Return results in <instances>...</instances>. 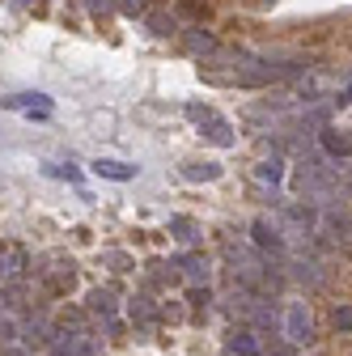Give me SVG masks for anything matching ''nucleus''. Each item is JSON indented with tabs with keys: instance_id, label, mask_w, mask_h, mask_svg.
Masks as SVG:
<instances>
[{
	"instance_id": "obj_1",
	"label": "nucleus",
	"mask_w": 352,
	"mask_h": 356,
	"mask_svg": "<svg viewBox=\"0 0 352 356\" xmlns=\"http://www.w3.org/2000/svg\"><path fill=\"white\" fill-rule=\"evenodd\" d=\"M51 356H98V352L85 343L81 331H60V335L51 339Z\"/></svg>"
},
{
	"instance_id": "obj_2",
	"label": "nucleus",
	"mask_w": 352,
	"mask_h": 356,
	"mask_svg": "<svg viewBox=\"0 0 352 356\" xmlns=\"http://www.w3.org/2000/svg\"><path fill=\"white\" fill-rule=\"evenodd\" d=\"M285 335H289L293 343H310V314H305V305H301V301H293V305H289Z\"/></svg>"
},
{
	"instance_id": "obj_3",
	"label": "nucleus",
	"mask_w": 352,
	"mask_h": 356,
	"mask_svg": "<svg viewBox=\"0 0 352 356\" xmlns=\"http://www.w3.org/2000/svg\"><path fill=\"white\" fill-rule=\"evenodd\" d=\"M5 111H30V115H51V98L47 94H13V98H0Z\"/></svg>"
},
{
	"instance_id": "obj_4",
	"label": "nucleus",
	"mask_w": 352,
	"mask_h": 356,
	"mask_svg": "<svg viewBox=\"0 0 352 356\" xmlns=\"http://www.w3.org/2000/svg\"><path fill=\"white\" fill-rule=\"evenodd\" d=\"M141 165H131V161H115V157H98L94 161V174L102 178H115V183H127V178H136Z\"/></svg>"
},
{
	"instance_id": "obj_5",
	"label": "nucleus",
	"mask_w": 352,
	"mask_h": 356,
	"mask_svg": "<svg viewBox=\"0 0 352 356\" xmlns=\"http://www.w3.org/2000/svg\"><path fill=\"white\" fill-rule=\"evenodd\" d=\"M22 267H26V250H17V246H0V280L22 276Z\"/></svg>"
},
{
	"instance_id": "obj_6",
	"label": "nucleus",
	"mask_w": 352,
	"mask_h": 356,
	"mask_svg": "<svg viewBox=\"0 0 352 356\" xmlns=\"http://www.w3.org/2000/svg\"><path fill=\"white\" fill-rule=\"evenodd\" d=\"M323 149L335 153V157H352V131H335V127H323Z\"/></svg>"
},
{
	"instance_id": "obj_7",
	"label": "nucleus",
	"mask_w": 352,
	"mask_h": 356,
	"mask_svg": "<svg viewBox=\"0 0 352 356\" xmlns=\"http://www.w3.org/2000/svg\"><path fill=\"white\" fill-rule=\"evenodd\" d=\"M255 242L268 246V250H285V238H280V229L272 220H255Z\"/></svg>"
},
{
	"instance_id": "obj_8",
	"label": "nucleus",
	"mask_w": 352,
	"mask_h": 356,
	"mask_svg": "<svg viewBox=\"0 0 352 356\" xmlns=\"http://www.w3.org/2000/svg\"><path fill=\"white\" fill-rule=\"evenodd\" d=\"M204 136H208L212 145H221V149H230V145H234V131H230V123H225V119H216V115L204 123Z\"/></svg>"
},
{
	"instance_id": "obj_9",
	"label": "nucleus",
	"mask_w": 352,
	"mask_h": 356,
	"mask_svg": "<svg viewBox=\"0 0 352 356\" xmlns=\"http://www.w3.org/2000/svg\"><path fill=\"white\" fill-rule=\"evenodd\" d=\"M285 220H289V225H297V229H314L319 212L305 208V204H289V208H285Z\"/></svg>"
},
{
	"instance_id": "obj_10",
	"label": "nucleus",
	"mask_w": 352,
	"mask_h": 356,
	"mask_svg": "<svg viewBox=\"0 0 352 356\" xmlns=\"http://www.w3.org/2000/svg\"><path fill=\"white\" fill-rule=\"evenodd\" d=\"M183 178H191V183H212V178H221V165L216 161H191V165H183Z\"/></svg>"
},
{
	"instance_id": "obj_11",
	"label": "nucleus",
	"mask_w": 352,
	"mask_h": 356,
	"mask_svg": "<svg viewBox=\"0 0 352 356\" xmlns=\"http://www.w3.org/2000/svg\"><path fill=\"white\" fill-rule=\"evenodd\" d=\"M183 272H187V280H195V284H208V259H200V254H187V259H183Z\"/></svg>"
},
{
	"instance_id": "obj_12",
	"label": "nucleus",
	"mask_w": 352,
	"mask_h": 356,
	"mask_svg": "<svg viewBox=\"0 0 352 356\" xmlns=\"http://www.w3.org/2000/svg\"><path fill=\"white\" fill-rule=\"evenodd\" d=\"M255 174L263 178V183H280V178H285V161H280V157H268V161L255 165Z\"/></svg>"
},
{
	"instance_id": "obj_13",
	"label": "nucleus",
	"mask_w": 352,
	"mask_h": 356,
	"mask_svg": "<svg viewBox=\"0 0 352 356\" xmlns=\"http://www.w3.org/2000/svg\"><path fill=\"white\" fill-rule=\"evenodd\" d=\"M170 234L179 238V242H195V238H200L195 220H187V216H174V220H170Z\"/></svg>"
},
{
	"instance_id": "obj_14",
	"label": "nucleus",
	"mask_w": 352,
	"mask_h": 356,
	"mask_svg": "<svg viewBox=\"0 0 352 356\" xmlns=\"http://www.w3.org/2000/svg\"><path fill=\"white\" fill-rule=\"evenodd\" d=\"M90 309H94V314H102V318H115V297H111L106 289H98V293L90 297Z\"/></svg>"
},
{
	"instance_id": "obj_15",
	"label": "nucleus",
	"mask_w": 352,
	"mask_h": 356,
	"mask_svg": "<svg viewBox=\"0 0 352 356\" xmlns=\"http://www.w3.org/2000/svg\"><path fill=\"white\" fill-rule=\"evenodd\" d=\"M187 47H191L195 56H208V51L216 47V42H212V34H204V30H191V34H187Z\"/></svg>"
},
{
	"instance_id": "obj_16",
	"label": "nucleus",
	"mask_w": 352,
	"mask_h": 356,
	"mask_svg": "<svg viewBox=\"0 0 352 356\" xmlns=\"http://www.w3.org/2000/svg\"><path fill=\"white\" fill-rule=\"evenodd\" d=\"M157 314H153V305H149V297H131V323H153Z\"/></svg>"
},
{
	"instance_id": "obj_17",
	"label": "nucleus",
	"mask_w": 352,
	"mask_h": 356,
	"mask_svg": "<svg viewBox=\"0 0 352 356\" xmlns=\"http://www.w3.org/2000/svg\"><path fill=\"white\" fill-rule=\"evenodd\" d=\"M230 348H234L238 356H259V343H255V335H246V331H242V335H234V339H230Z\"/></svg>"
},
{
	"instance_id": "obj_18",
	"label": "nucleus",
	"mask_w": 352,
	"mask_h": 356,
	"mask_svg": "<svg viewBox=\"0 0 352 356\" xmlns=\"http://www.w3.org/2000/svg\"><path fill=\"white\" fill-rule=\"evenodd\" d=\"M327 229H331V238H335V242L352 234V225H348V216H335V212H327Z\"/></svg>"
},
{
	"instance_id": "obj_19",
	"label": "nucleus",
	"mask_w": 352,
	"mask_h": 356,
	"mask_svg": "<svg viewBox=\"0 0 352 356\" xmlns=\"http://www.w3.org/2000/svg\"><path fill=\"white\" fill-rule=\"evenodd\" d=\"M51 178H68V183H81V170L77 165H47Z\"/></svg>"
},
{
	"instance_id": "obj_20",
	"label": "nucleus",
	"mask_w": 352,
	"mask_h": 356,
	"mask_svg": "<svg viewBox=\"0 0 352 356\" xmlns=\"http://www.w3.org/2000/svg\"><path fill=\"white\" fill-rule=\"evenodd\" d=\"M149 26H153V34H174V17H166V13H153Z\"/></svg>"
},
{
	"instance_id": "obj_21",
	"label": "nucleus",
	"mask_w": 352,
	"mask_h": 356,
	"mask_svg": "<svg viewBox=\"0 0 352 356\" xmlns=\"http://www.w3.org/2000/svg\"><path fill=\"white\" fill-rule=\"evenodd\" d=\"M187 115H191V119H195V123L204 127V123L212 119V106H200V102H191V106H187Z\"/></svg>"
},
{
	"instance_id": "obj_22",
	"label": "nucleus",
	"mask_w": 352,
	"mask_h": 356,
	"mask_svg": "<svg viewBox=\"0 0 352 356\" xmlns=\"http://www.w3.org/2000/svg\"><path fill=\"white\" fill-rule=\"evenodd\" d=\"M115 5H119V13H127V17L145 13V0H115Z\"/></svg>"
},
{
	"instance_id": "obj_23",
	"label": "nucleus",
	"mask_w": 352,
	"mask_h": 356,
	"mask_svg": "<svg viewBox=\"0 0 352 356\" xmlns=\"http://www.w3.org/2000/svg\"><path fill=\"white\" fill-rule=\"evenodd\" d=\"M335 327L339 331H352V305H339L335 309Z\"/></svg>"
},
{
	"instance_id": "obj_24",
	"label": "nucleus",
	"mask_w": 352,
	"mask_h": 356,
	"mask_svg": "<svg viewBox=\"0 0 352 356\" xmlns=\"http://www.w3.org/2000/svg\"><path fill=\"white\" fill-rule=\"evenodd\" d=\"M191 305L204 309V305H208V289H191Z\"/></svg>"
},
{
	"instance_id": "obj_25",
	"label": "nucleus",
	"mask_w": 352,
	"mask_h": 356,
	"mask_svg": "<svg viewBox=\"0 0 352 356\" xmlns=\"http://www.w3.org/2000/svg\"><path fill=\"white\" fill-rule=\"evenodd\" d=\"M90 9H94V13H106V9H111V0H90Z\"/></svg>"
},
{
	"instance_id": "obj_26",
	"label": "nucleus",
	"mask_w": 352,
	"mask_h": 356,
	"mask_svg": "<svg viewBox=\"0 0 352 356\" xmlns=\"http://www.w3.org/2000/svg\"><path fill=\"white\" fill-rule=\"evenodd\" d=\"M9 305H13V297H9L5 289H0V309H9Z\"/></svg>"
},
{
	"instance_id": "obj_27",
	"label": "nucleus",
	"mask_w": 352,
	"mask_h": 356,
	"mask_svg": "<svg viewBox=\"0 0 352 356\" xmlns=\"http://www.w3.org/2000/svg\"><path fill=\"white\" fill-rule=\"evenodd\" d=\"M344 98H348V102H352V81H348V89H344Z\"/></svg>"
},
{
	"instance_id": "obj_28",
	"label": "nucleus",
	"mask_w": 352,
	"mask_h": 356,
	"mask_svg": "<svg viewBox=\"0 0 352 356\" xmlns=\"http://www.w3.org/2000/svg\"><path fill=\"white\" fill-rule=\"evenodd\" d=\"M22 5H30V0H22Z\"/></svg>"
}]
</instances>
